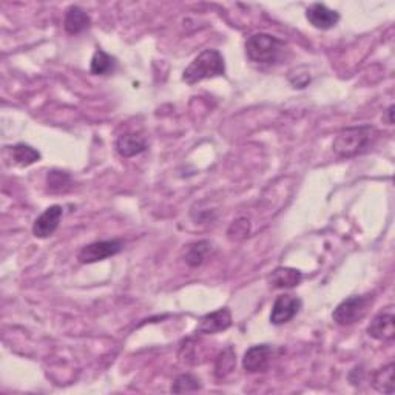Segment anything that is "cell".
Masks as SVG:
<instances>
[{"label":"cell","instance_id":"9a60e30c","mask_svg":"<svg viewBox=\"0 0 395 395\" xmlns=\"http://www.w3.org/2000/svg\"><path fill=\"white\" fill-rule=\"evenodd\" d=\"M213 246L210 241H198L190 244L186 250V263L190 267H200L207 261V258L212 255Z\"/></svg>","mask_w":395,"mask_h":395},{"label":"cell","instance_id":"277c9868","mask_svg":"<svg viewBox=\"0 0 395 395\" xmlns=\"http://www.w3.org/2000/svg\"><path fill=\"white\" fill-rule=\"evenodd\" d=\"M373 302V295H354L346 298L335 307L334 313H332V320L338 326H352L366 317Z\"/></svg>","mask_w":395,"mask_h":395},{"label":"cell","instance_id":"8992f818","mask_svg":"<svg viewBox=\"0 0 395 395\" xmlns=\"http://www.w3.org/2000/svg\"><path fill=\"white\" fill-rule=\"evenodd\" d=\"M303 307L302 298L292 294H283L276 297L271 312V323L273 326H283L294 320Z\"/></svg>","mask_w":395,"mask_h":395},{"label":"cell","instance_id":"ba28073f","mask_svg":"<svg viewBox=\"0 0 395 395\" xmlns=\"http://www.w3.org/2000/svg\"><path fill=\"white\" fill-rule=\"evenodd\" d=\"M64 216V209L62 205H51L44 213H41L33 224V235L36 238H48L54 232L58 231L60 224V219Z\"/></svg>","mask_w":395,"mask_h":395},{"label":"cell","instance_id":"d6986e66","mask_svg":"<svg viewBox=\"0 0 395 395\" xmlns=\"http://www.w3.org/2000/svg\"><path fill=\"white\" fill-rule=\"evenodd\" d=\"M10 152L15 164L22 165V167H28V165L41 160V153H39L34 147H31L28 144H15L14 147L10 148Z\"/></svg>","mask_w":395,"mask_h":395},{"label":"cell","instance_id":"7402d4cb","mask_svg":"<svg viewBox=\"0 0 395 395\" xmlns=\"http://www.w3.org/2000/svg\"><path fill=\"white\" fill-rule=\"evenodd\" d=\"M250 233V221L247 218H238L228 227L227 235L232 241H241L247 238Z\"/></svg>","mask_w":395,"mask_h":395},{"label":"cell","instance_id":"7a4b0ae2","mask_svg":"<svg viewBox=\"0 0 395 395\" xmlns=\"http://www.w3.org/2000/svg\"><path fill=\"white\" fill-rule=\"evenodd\" d=\"M377 130L373 125H358V127H347L339 131L332 148L339 157H354L366 152L373 141L377 138Z\"/></svg>","mask_w":395,"mask_h":395},{"label":"cell","instance_id":"ac0fdd59","mask_svg":"<svg viewBox=\"0 0 395 395\" xmlns=\"http://www.w3.org/2000/svg\"><path fill=\"white\" fill-rule=\"evenodd\" d=\"M373 386L382 394H394V363L377 370L373 378Z\"/></svg>","mask_w":395,"mask_h":395},{"label":"cell","instance_id":"5bb4252c","mask_svg":"<svg viewBox=\"0 0 395 395\" xmlns=\"http://www.w3.org/2000/svg\"><path fill=\"white\" fill-rule=\"evenodd\" d=\"M303 281V273L298 268L292 267H276L268 275V283L276 289H292Z\"/></svg>","mask_w":395,"mask_h":395},{"label":"cell","instance_id":"52a82bcc","mask_svg":"<svg viewBox=\"0 0 395 395\" xmlns=\"http://www.w3.org/2000/svg\"><path fill=\"white\" fill-rule=\"evenodd\" d=\"M273 355V347L271 344H257L252 346L244 354L242 358V368L249 374L264 373V370L271 365Z\"/></svg>","mask_w":395,"mask_h":395},{"label":"cell","instance_id":"4fadbf2b","mask_svg":"<svg viewBox=\"0 0 395 395\" xmlns=\"http://www.w3.org/2000/svg\"><path fill=\"white\" fill-rule=\"evenodd\" d=\"M90 25H91V19L84 8L77 5H71L65 11L64 28L68 34H73V36L81 34L82 31H85Z\"/></svg>","mask_w":395,"mask_h":395},{"label":"cell","instance_id":"e0dca14e","mask_svg":"<svg viewBox=\"0 0 395 395\" xmlns=\"http://www.w3.org/2000/svg\"><path fill=\"white\" fill-rule=\"evenodd\" d=\"M73 188V181L67 171L51 170L46 175V192L48 193H67Z\"/></svg>","mask_w":395,"mask_h":395},{"label":"cell","instance_id":"44dd1931","mask_svg":"<svg viewBox=\"0 0 395 395\" xmlns=\"http://www.w3.org/2000/svg\"><path fill=\"white\" fill-rule=\"evenodd\" d=\"M202 388L201 380L192 374H183L175 378V382L171 384V392L175 394H184V392H195Z\"/></svg>","mask_w":395,"mask_h":395},{"label":"cell","instance_id":"9c48e42d","mask_svg":"<svg viewBox=\"0 0 395 395\" xmlns=\"http://www.w3.org/2000/svg\"><path fill=\"white\" fill-rule=\"evenodd\" d=\"M232 326V312L227 307H221V309L205 313L204 317L200 318V323L196 326V334L212 335L223 332Z\"/></svg>","mask_w":395,"mask_h":395},{"label":"cell","instance_id":"2e32d148","mask_svg":"<svg viewBox=\"0 0 395 395\" xmlns=\"http://www.w3.org/2000/svg\"><path fill=\"white\" fill-rule=\"evenodd\" d=\"M117 67V62L113 56H110L104 50H96L90 62V73L94 76L112 75Z\"/></svg>","mask_w":395,"mask_h":395},{"label":"cell","instance_id":"6da1fadb","mask_svg":"<svg viewBox=\"0 0 395 395\" xmlns=\"http://www.w3.org/2000/svg\"><path fill=\"white\" fill-rule=\"evenodd\" d=\"M244 48L247 59L254 64L273 65L283 59L284 51H287V44L276 36L258 33L247 39Z\"/></svg>","mask_w":395,"mask_h":395},{"label":"cell","instance_id":"7c38bea8","mask_svg":"<svg viewBox=\"0 0 395 395\" xmlns=\"http://www.w3.org/2000/svg\"><path fill=\"white\" fill-rule=\"evenodd\" d=\"M147 150V141L138 133H124L116 139V152L122 157H133Z\"/></svg>","mask_w":395,"mask_h":395},{"label":"cell","instance_id":"3957f363","mask_svg":"<svg viewBox=\"0 0 395 395\" xmlns=\"http://www.w3.org/2000/svg\"><path fill=\"white\" fill-rule=\"evenodd\" d=\"M226 75V60L224 56L218 50H204L201 54L190 62L184 73L183 81L188 85H195L204 79H212Z\"/></svg>","mask_w":395,"mask_h":395},{"label":"cell","instance_id":"603a6c76","mask_svg":"<svg viewBox=\"0 0 395 395\" xmlns=\"http://www.w3.org/2000/svg\"><path fill=\"white\" fill-rule=\"evenodd\" d=\"M392 115H394V105H391V107L388 108V124H389V125H392V124H394V117H392Z\"/></svg>","mask_w":395,"mask_h":395},{"label":"cell","instance_id":"ffe728a7","mask_svg":"<svg viewBox=\"0 0 395 395\" xmlns=\"http://www.w3.org/2000/svg\"><path fill=\"white\" fill-rule=\"evenodd\" d=\"M236 366V352L232 346H227L226 349L218 355L215 363V375L218 378H226Z\"/></svg>","mask_w":395,"mask_h":395},{"label":"cell","instance_id":"8fae6325","mask_svg":"<svg viewBox=\"0 0 395 395\" xmlns=\"http://www.w3.org/2000/svg\"><path fill=\"white\" fill-rule=\"evenodd\" d=\"M306 19L309 20L311 25L317 30H330L339 22V13L330 10L325 4H312L306 10Z\"/></svg>","mask_w":395,"mask_h":395},{"label":"cell","instance_id":"30bf717a","mask_svg":"<svg viewBox=\"0 0 395 395\" xmlns=\"http://www.w3.org/2000/svg\"><path fill=\"white\" fill-rule=\"evenodd\" d=\"M368 335L378 342H389L395 337V317L392 307L377 313L368 326Z\"/></svg>","mask_w":395,"mask_h":395},{"label":"cell","instance_id":"5b68a950","mask_svg":"<svg viewBox=\"0 0 395 395\" xmlns=\"http://www.w3.org/2000/svg\"><path fill=\"white\" fill-rule=\"evenodd\" d=\"M124 249V242L121 240H107V241H96L91 244H86L77 254L79 263L91 264L102 261V259L115 257Z\"/></svg>","mask_w":395,"mask_h":395}]
</instances>
